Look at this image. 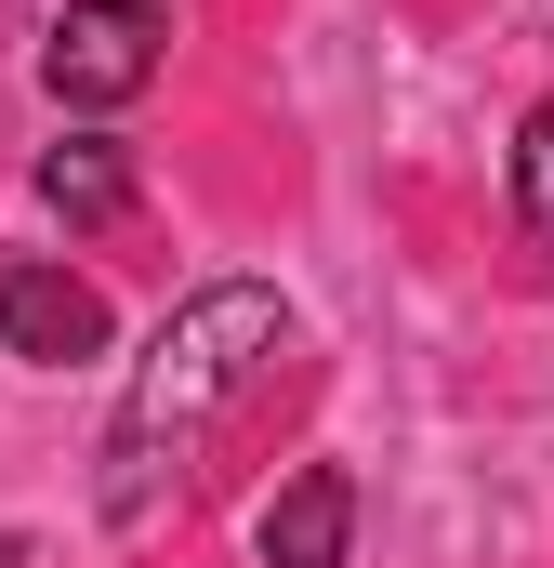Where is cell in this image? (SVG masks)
<instances>
[{
  "mask_svg": "<svg viewBox=\"0 0 554 568\" xmlns=\"http://www.w3.org/2000/svg\"><path fill=\"white\" fill-rule=\"evenodd\" d=\"M277 344H290V304H277L265 278H212L198 304H172V331L145 344L133 397H120V424H106V529H145V516H158V489L185 476L198 424L265 371Z\"/></svg>",
  "mask_w": 554,
  "mask_h": 568,
  "instance_id": "1",
  "label": "cell"
},
{
  "mask_svg": "<svg viewBox=\"0 0 554 568\" xmlns=\"http://www.w3.org/2000/svg\"><path fill=\"white\" fill-rule=\"evenodd\" d=\"M158 0H66L53 13V40H40V80L66 93V106H133L145 80H158Z\"/></svg>",
  "mask_w": 554,
  "mask_h": 568,
  "instance_id": "2",
  "label": "cell"
},
{
  "mask_svg": "<svg viewBox=\"0 0 554 568\" xmlns=\"http://www.w3.org/2000/svg\"><path fill=\"white\" fill-rule=\"evenodd\" d=\"M0 344H13V357H40V371L93 357V344H106L93 278H66V265H13V278H0Z\"/></svg>",
  "mask_w": 554,
  "mask_h": 568,
  "instance_id": "3",
  "label": "cell"
},
{
  "mask_svg": "<svg viewBox=\"0 0 554 568\" xmlns=\"http://www.w3.org/2000/svg\"><path fill=\"white\" fill-rule=\"evenodd\" d=\"M343 542H357V489L330 463H304L265 503V568H343Z\"/></svg>",
  "mask_w": 554,
  "mask_h": 568,
  "instance_id": "4",
  "label": "cell"
},
{
  "mask_svg": "<svg viewBox=\"0 0 554 568\" xmlns=\"http://www.w3.org/2000/svg\"><path fill=\"white\" fill-rule=\"evenodd\" d=\"M40 212H66V225H120V212H133V159H120L106 133L40 145Z\"/></svg>",
  "mask_w": 554,
  "mask_h": 568,
  "instance_id": "5",
  "label": "cell"
},
{
  "mask_svg": "<svg viewBox=\"0 0 554 568\" xmlns=\"http://www.w3.org/2000/svg\"><path fill=\"white\" fill-rule=\"evenodd\" d=\"M515 212H529V239L554 252V93L529 106V133H515Z\"/></svg>",
  "mask_w": 554,
  "mask_h": 568,
  "instance_id": "6",
  "label": "cell"
},
{
  "mask_svg": "<svg viewBox=\"0 0 554 568\" xmlns=\"http://www.w3.org/2000/svg\"><path fill=\"white\" fill-rule=\"evenodd\" d=\"M0 568H13V542H0Z\"/></svg>",
  "mask_w": 554,
  "mask_h": 568,
  "instance_id": "7",
  "label": "cell"
}]
</instances>
